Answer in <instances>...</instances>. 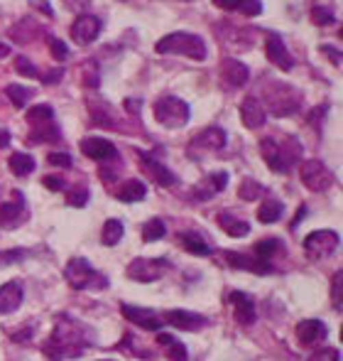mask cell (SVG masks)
<instances>
[{
	"instance_id": "3957f363",
	"label": "cell",
	"mask_w": 343,
	"mask_h": 361,
	"mask_svg": "<svg viewBox=\"0 0 343 361\" xmlns=\"http://www.w3.org/2000/svg\"><path fill=\"white\" fill-rule=\"evenodd\" d=\"M155 52L160 54H184L189 59H196V62H204L206 59V45L204 40L194 32H172V35L162 37V40L155 45Z\"/></svg>"
},
{
	"instance_id": "ac0fdd59",
	"label": "cell",
	"mask_w": 343,
	"mask_h": 361,
	"mask_svg": "<svg viewBox=\"0 0 343 361\" xmlns=\"http://www.w3.org/2000/svg\"><path fill=\"white\" fill-rule=\"evenodd\" d=\"M25 288L20 280H10L5 286H0V315H12L23 305Z\"/></svg>"
},
{
	"instance_id": "52a82bcc",
	"label": "cell",
	"mask_w": 343,
	"mask_h": 361,
	"mask_svg": "<svg viewBox=\"0 0 343 361\" xmlns=\"http://www.w3.org/2000/svg\"><path fill=\"white\" fill-rule=\"evenodd\" d=\"M167 258H135L128 266V278L138 280V283H155L167 273Z\"/></svg>"
},
{
	"instance_id": "cb8c5ba5",
	"label": "cell",
	"mask_w": 343,
	"mask_h": 361,
	"mask_svg": "<svg viewBox=\"0 0 343 361\" xmlns=\"http://www.w3.org/2000/svg\"><path fill=\"white\" fill-rule=\"evenodd\" d=\"M214 5L221 8V10H228V12H243L248 18L262 12L260 0H214Z\"/></svg>"
},
{
	"instance_id": "836d02e7",
	"label": "cell",
	"mask_w": 343,
	"mask_h": 361,
	"mask_svg": "<svg viewBox=\"0 0 343 361\" xmlns=\"http://www.w3.org/2000/svg\"><path fill=\"white\" fill-rule=\"evenodd\" d=\"M123 233H125L123 222H118V219H108V222L103 224V231H101V241H103V246H116L118 241L123 239Z\"/></svg>"
},
{
	"instance_id": "e575fe53",
	"label": "cell",
	"mask_w": 343,
	"mask_h": 361,
	"mask_svg": "<svg viewBox=\"0 0 343 361\" xmlns=\"http://www.w3.org/2000/svg\"><path fill=\"white\" fill-rule=\"evenodd\" d=\"M142 241L152 244V241H160L164 239V233H167V226H164L162 219H150L147 224H142Z\"/></svg>"
},
{
	"instance_id": "9c48e42d",
	"label": "cell",
	"mask_w": 343,
	"mask_h": 361,
	"mask_svg": "<svg viewBox=\"0 0 343 361\" xmlns=\"http://www.w3.org/2000/svg\"><path fill=\"white\" fill-rule=\"evenodd\" d=\"M162 320L181 332H199V329L209 327V317L189 312V310H169V312H164Z\"/></svg>"
},
{
	"instance_id": "8d00e7d4",
	"label": "cell",
	"mask_w": 343,
	"mask_h": 361,
	"mask_svg": "<svg viewBox=\"0 0 343 361\" xmlns=\"http://www.w3.org/2000/svg\"><path fill=\"white\" fill-rule=\"evenodd\" d=\"M265 192V187L260 185V182H255V180H245L243 185H240V189H238V194L243 199H248V202H253V199H257L260 194Z\"/></svg>"
},
{
	"instance_id": "4dcf8cb0",
	"label": "cell",
	"mask_w": 343,
	"mask_h": 361,
	"mask_svg": "<svg viewBox=\"0 0 343 361\" xmlns=\"http://www.w3.org/2000/svg\"><path fill=\"white\" fill-rule=\"evenodd\" d=\"M282 214H285V204L277 202V199H268V202L260 204V209H257V219H260L262 224H275L282 219Z\"/></svg>"
},
{
	"instance_id": "f5cc1de1",
	"label": "cell",
	"mask_w": 343,
	"mask_h": 361,
	"mask_svg": "<svg viewBox=\"0 0 343 361\" xmlns=\"http://www.w3.org/2000/svg\"><path fill=\"white\" fill-rule=\"evenodd\" d=\"M105 361H111V359H105Z\"/></svg>"
},
{
	"instance_id": "8fae6325",
	"label": "cell",
	"mask_w": 343,
	"mask_h": 361,
	"mask_svg": "<svg viewBox=\"0 0 343 361\" xmlns=\"http://www.w3.org/2000/svg\"><path fill=\"white\" fill-rule=\"evenodd\" d=\"M81 152L86 158L96 160V163H111V160L118 158V148L105 138H84Z\"/></svg>"
},
{
	"instance_id": "30bf717a",
	"label": "cell",
	"mask_w": 343,
	"mask_h": 361,
	"mask_svg": "<svg viewBox=\"0 0 343 361\" xmlns=\"http://www.w3.org/2000/svg\"><path fill=\"white\" fill-rule=\"evenodd\" d=\"M226 261L231 263V268L236 270H248V273H255V275H270L275 273V266L270 261H262V258H253V256H245V253H236V251H226L223 253Z\"/></svg>"
},
{
	"instance_id": "ffe728a7",
	"label": "cell",
	"mask_w": 343,
	"mask_h": 361,
	"mask_svg": "<svg viewBox=\"0 0 343 361\" xmlns=\"http://www.w3.org/2000/svg\"><path fill=\"white\" fill-rule=\"evenodd\" d=\"M329 337V329L321 320H304L297 325V339L304 347H316Z\"/></svg>"
},
{
	"instance_id": "f546056e",
	"label": "cell",
	"mask_w": 343,
	"mask_h": 361,
	"mask_svg": "<svg viewBox=\"0 0 343 361\" xmlns=\"http://www.w3.org/2000/svg\"><path fill=\"white\" fill-rule=\"evenodd\" d=\"M8 167L15 177H27L35 170V158L27 155V152H12L10 160H8Z\"/></svg>"
},
{
	"instance_id": "d6986e66",
	"label": "cell",
	"mask_w": 343,
	"mask_h": 361,
	"mask_svg": "<svg viewBox=\"0 0 343 361\" xmlns=\"http://www.w3.org/2000/svg\"><path fill=\"white\" fill-rule=\"evenodd\" d=\"M265 54H268V59L272 62L275 67H279L282 71H290L292 67H294V59H292L290 49H287L285 40L279 35H272L268 37V45H265Z\"/></svg>"
},
{
	"instance_id": "4fadbf2b",
	"label": "cell",
	"mask_w": 343,
	"mask_h": 361,
	"mask_svg": "<svg viewBox=\"0 0 343 361\" xmlns=\"http://www.w3.org/2000/svg\"><path fill=\"white\" fill-rule=\"evenodd\" d=\"M101 27H103L101 18H96V15H81V18H76L74 25H71V37H74V42H79V45H91V42L99 37Z\"/></svg>"
},
{
	"instance_id": "484cf974",
	"label": "cell",
	"mask_w": 343,
	"mask_h": 361,
	"mask_svg": "<svg viewBox=\"0 0 343 361\" xmlns=\"http://www.w3.org/2000/svg\"><path fill=\"white\" fill-rule=\"evenodd\" d=\"M157 344L162 347L164 356H167L169 361H186L189 359V354H186L184 344L179 342V339H175L172 334H157Z\"/></svg>"
},
{
	"instance_id": "681fc988",
	"label": "cell",
	"mask_w": 343,
	"mask_h": 361,
	"mask_svg": "<svg viewBox=\"0 0 343 361\" xmlns=\"http://www.w3.org/2000/svg\"><path fill=\"white\" fill-rule=\"evenodd\" d=\"M10 145V133L5 128H0V148H8Z\"/></svg>"
},
{
	"instance_id": "ee69618b",
	"label": "cell",
	"mask_w": 343,
	"mask_h": 361,
	"mask_svg": "<svg viewBox=\"0 0 343 361\" xmlns=\"http://www.w3.org/2000/svg\"><path fill=\"white\" fill-rule=\"evenodd\" d=\"M47 160H49V165H54V167H71L69 152H52Z\"/></svg>"
},
{
	"instance_id": "816d5d0a",
	"label": "cell",
	"mask_w": 343,
	"mask_h": 361,
	"mask_svg": "<svg viewBox=\"0 0 343 361\" xmlns=\"http://www.w3.org/2000/svg\"><path fill=\"white\" fill-rule=\"evenodd\" d=\"M8 54H10V47H8L5 42H0V59L8 57Z\"/></svg>"
},
{
	"instance_id": "f35d334b",
	"label": "cell",
	"mask_w": 343,
	"mask_h": 361,
	"mask_svg": "<svg viewBox=\"0 0 343 361\" xmlns=\"http://www.w3.org/2000/svg\"><path fill=\"white\" fill-rule=\"evenodd\" d=\"M312 18H314V23L316 25H321V27H324V25H333L336 23V15H333V10L331 8H314V10H312Z\"/></svg>"
},
{
	"instance_id": "bcb514c9",
	"label": "cell",
	"mask_w": 343,
	"mask_h": 361,
	"mask_svg": "<svg viewBox=\"0 0 343 361\" xmlns=\"http://www.w3.org/2000/svg\"><path fill=\"white\" fill-rule=\"evenodd\" d=\"M42 185H45L47 189H52V192H62V189H64V180H62V177H54V175L45 177Z\"/></svg>"
},
{
	"instance_id": "f6af8a7d",
	"label": "cell",
	"mask_w": 343,
	"mask_h": 361,
	"mask_svg": "<svg viewBox=\"0 0 343 361\" xmlns=\"http://www.w3.org/2000/svg\"><path fill=\"white\" fill-rule=\"evenodd\" d=\"M309 361H341V351L338 349H321V351H316Z\"/></svg>"
},
{
	"instance_id": "2e32d148",
	"label": "cell",
	"mask_w": 343,
	"mask_h": 361,
	"mask_svg": "<svg viewBox=\"0 0 343 361\" xmlns=\"http://www.w3.org/2000/svg\"><path fill=\"white\" fill-rule=\"evenodd\" d=\"M228 300H231V305H233V317H236L238 325H243V327L255 325L257 312H255V303H253L251 297L245 295V292L236 290V292H231Z\"/></svg>"
},
{
	"instance_id": "b9f144b4",
	"label": "cell",
	"mask_w": 343,
	"mask_h": 361,
	"mask_svg": "<svg viewBox=\"0 0 343 361\" xmlns=\"http://www.w3.org/2000/svg\"><path fill=\"white\" fill-rule=\"evenodd\" d=\"M15 69H18L20 74H25V76H35V79H40V69H37V67L32 65L27 57H18V59H15Z\"/></svg>"
},
{
	"instance_id": "7bdbcfd3",
	"label": "cell",
	"mask_w": 343,
	"mask_h": 361,
	"mask_svg": "<svg viewBox=\"0 0 343 361\" xmlns=\"http://www.w3.org/2000/svg\"><path fill=\"white\" fill-rule=\"evenodd\" d=\"M20 258H25V251H0V268L3 266H10V263H18Z\"/></svg>"
},
{
	"instance_id": "7a4b0ae2",
	"label": "cell",
	"mask_w": 343,
	"mask_h": 361,
	"mask_svg": "<svg viewBox=\"0 0 343 361\" xmlns=\"http://www.w3.org/2000/svg\"><path fill=\"white\" fill-rule=\"evenodd\" d=\"M260 152L272 172L287 175V172L299 163V158H302V143H299L294 135H285L282 140L265 138L260 143Z\"/></svg>"
},
{
	"instance_id": "60d3db41",
	"label": "cell",
	"mask_w": 343,
	"mask_h": 361,
	"mask_svg": "<svg viewBox=\"0 0 343 361\" xmlns=\"http://www.w3.org/2000/svg\"><path fill=\"white\" fill-rule=\"evenodd\" d=\"M66 202H69L71 207H84V204L88 202V189L79 185L76 189H71V192L66 194Z\"/></svg>"
},
{
	"instance_id": "7dc6e473",
	"label": "cell",
	"mask_w": 343,
	"mask_h": 361,
	"mask_svg": "<svg viewBox=\"0 0 343 361\" xmlns=\"http://www.w3.org/2000/svg\"><path fill=\"white\" fill-rule=\"evenodd\" d=\"M64 76V69H52V71H47V74H40V82L45 84H57L59 79Z\"/></svg>"
},
{
	"instance_id": "6da1fadb",
	"label": "cell",
	"mask_w": 343,
	"mask_h": 361,
	"mask_svg": "<svg viewBox=\"0 0 343 361\" xmlns=\"http://www.w3.org/2000/svg\"><path fill=\"white\" fill-rule=\"evenodd\" d=\"M93 347V329L81 325L79 320L69 315H59L54 320V329L45 344H42V354L49 361H64L81 356L86 349Z\"/></svg>"
},
{
	"instance_id": "9a60e30c",
	"label": "cell",
	"mask_w": 343,
	"mask_h": 361,
	"mask_svg": "<svg viewBox=\"0 0 343 361\" xmlns=\"http://www.w3.org/2000/svg\"><path fill=\"white\" fill-rule=\"evenodd\" d=\"M140 165H142V170H145L147 175L157 182L160 187H172L177 182L175 172H172L169 167H164L152 152H140Z\"/></svg>"
},
{
	"instance_id": "1f68e13d",
	"label": "cell",
	"mask_w": 343,
	"mask_h": 361,
	"mask_svg": "<svg viewBox=\"0 0 343 361\" xmlns=\"http://www.w3.org/2000/svg\"><path fill=\"white\" fill-rule=\"evenodd\" d=\"M277 253H285V244L279 239H262L255 244V256L262 261H272V256Z\"/></svg>"
},
{
	"instance_id": "5b68a950",
	"label": "cell",
	"mask_w": 343,
	"mask_h": 361,
	"mask_svg": "<svg viewBox=\"0 0 343 361\" xmlns=\"http://www.w3.org/2000/svg\"><path fill=\"white\" fill-rule=\"evenodd\" d=\"M189 116H192L189 104L177 99V96H162V99L155 101V118H157V123H162L164 128H184L189 123Z\"/></svg>"
},
{
	"instance_id": "8992f818",
	"label": "cell",
	"mask_w": 343,
	"mask_h": 361,
	"mask_svg": "<svg viewBox=\"0 0 343 361\" xmlns=\"http://www.w3.org/2000/svg\"><path fill=\"white\" fill-rule=\"evenodd\" d=\"M341 246V236L331 229H321V231H312L304 239V251H307L309 258H326L336 253V248Z\"/></svg>"
},
{
	"instance_id": "83f0119b",
	"label": "cell",
	"mask_w": 343,
	"mask_h": 361,
	"mask_svg": "<svg viewBox=\"0 0 343 361\" xmlns=\"http://www.w3.org/2000/svg\"><path fill=\"white\" fill-rule=\"evenodd\" d=\"M179 244L184 246L189 253H194V256H211V246L201 239V233H194V231L179 233Z\"/></svg>"
},
{
	"instance_id": "ab89813d",
	"label": "cell",
	"mask_w": 343,
	"mask_h": 361,
	"mask_svg": "<svg viewBox=\"0 0 343 361\" xmlns=\"http://www.w3.org/2000/svg\"><path fill=\"white\" fill-rule=\"evenodd\" d=\"M49 52H52V57L57 59V62H64V59L69 57V47L62 40H57V37H49Z\"/></svg>"
},
{
	"instance_id": "c3c4849f",
	"label": "cell",
	"mask_w": 343,
	"mask_h": 361,
	"mask_svg": "<svg viewBox=\"0 0 343 361\" xmlns=\"http://www.w3.org/2000/svg\"><path fill=\"white\" fill-rule=\"evenodd\" d=\"M321 52H326V54H331V65L341 67V49H333V47L324 45V47H321Z\"/></svg>"
},
{
	"instance_id": "d590c367",
	"label": "cell",
	"mask_w": 343,
	"mask_h": 361,
	"mask_svg": "<svg viewBox=\"0 0 343 361\" xmlns=\"http://www.w3.org/2000/svg\"><path fill=\"white\" fill-rule=\"evenodd\" d=\"M27 121L29 126L32 123H45V121H54V108L47 104H40V106H32L27 111Z\"/></svg>"
},
{
	"instance_id": "ba28073f",
	"label": "cell",
	"mask_w": 343,
	"mask_h": 361,
	"mask_svg": "<svg viewBox=\"0 0 343 361\" xmlns=\"http://www.w3.org/2000/svg\"><path fill=\"white\" fill-rule=\"evenodd\" d=\"M299 175H302V182L312 192H326L333 185L331 170L326 167L321 160H307L302 165V170H299Z\"/></svg>"
},
{
	"instance_id": "f1b7e54d",
	"label": "cell",
	"mask_w": 343,
	"mask_h": 361,
	"mask_svg": "<svg viewBox=\"0 0 343 361\" xmlns=\"http://www.w3.org/2000/svg\"><path fill=\"white\" fill-rule=\"evenodd\" d=\"M59 138H62V133H59L54 121L32 123V140L35 143H59Z\"/></svg>"
},
{
	"instance_id": "277c9868",
	"label": "cell",
	"mask_w": 343,
	"mask_h": 361,
	"mask_svg": "<svg viewBox=\"0 0 343 361\" xmlns=\"http://www.w3.org/2000/svg\"><path fill=\"white\" fill-rule=\"evenodd\" d=\"M64 278L74 290H105L108 288V278L93 270L86 258H71L64 266Z\"/></svg>"
},
{
	"instance_id": "44dd1931",
	"label": "cell",
	"mask_w": 343,
	"mask_h": 361,
	"mask_svg": "<svg viewBox=\"0 0 343 361\" xmlns=\"http://www.w3.org/2000/svg\"><path fill=\"white\" fill-rule=\"evenodd\" d=\"M240 121H243L245 128L257 130L265 126V108L255 96H245L243 104H240Z\"/></svg>"
},
{
	"instance_id": "74e56055",
	"label": "cell",
	"mask_w": 343,
	"mask_h": 361,
	"mask_svg": "<svg viewBox=\"0 0 343 361\" xmlns=\"http://www.w3.org/2000/svg\"><path fill=\"white\" fill-rule=\"evenodd\" d=\"M343 270L338 268V273L333 275V283H331V300H333V307L341 312V307H343Z\"/></svg>"
},
{
	"instance_id": "4316f807",
	"label": "cell",
	"mask_w": 343,
	"mask_h": 361,
	"mask_svg": "<svg viewBox=\"0 0 343 361\" xmlns=\"http://www.w3.org/2000/svg\"><path fill=\"white\" fill-rule=\"evenodd\" d=\"M116 197L120 199V202H142V199L147 197V187L145 182H140V180H128V182H123L120 189L116 192Z\"/></svg>"
},
{
	"instance_id": "f907efd6",
	"label": "cell",
	"mask_w": 343,
	"mask_h": 361,
	"mask_svg": "<svg viewBox=\"0 0 343 361\" xmlns=\"http://www.w3.org/2000/svg\"><path fill=\"white\" fill-rule=\"evenodd\" d=\"M304 211H307V209H304V207L297 211V216H294V222H292V229H297V226H299V222H302V219H304Z\"/></svg>"
},
{
	"instance_id": "d6a6232c",
	"label": "cell",
	"mask_w": 343,
	"mask_h": 361,
	"mask_svg": "<svg viewBox=\"0 0 343 361\" xmlns=\"http://www.w3.org/2000/svg\"><path fill=\"white\" fill-rule=\"evenodd\" d=\"M5 93H8V99L12 101V106H15V108H25V106L29 104V99L35 96V91H32V89L20 86V84H8Z\"/></svg>"
},
{
	"instance_id": "5bb4252c",
	"label": "cell",
	"mask_w": 343,
	"mask_h": 361,
	"mask_svg": "<svg viewBox=\"0 0 343 361\" xmlns=\"http://www.w3.org/2000/svg\"><path fill=\"white\" fill-rule=\"evenodd\" d=\"M120 312L130 325H138V327H142V329H152V332H155V329L162 327V320L147 307H135V305L120 303Z\"/></svg>"
},
{
	"instance_id": "7c38bea8",
	"label": "cell",
	"mask_w": 343,
	"mask_h": 361,
	"mask_svg": "<svg viewBox=\"0 0 343 361\" xmlns=\"http://www.w3.org/2000/svg\"><path fill=\"white\" fill-rule=\"evenodd\" d=\"M23 222H27V207L23 194L15 192V202L0 204V229H18Z\"/></svg>"
},
{
	"instance_id": "7402d4cb",
	"label": "cell",
	"mask_w": 343,
	"mask_h": 361,
	"mask_svg": "<svg viewBox=\"0 0 343 361\" xmlns=\"http://www.w3.org/2000/svg\"><path fill=\"white\" fill-rule=\"evenodd\" d=\"M226 185H228V172H211L204 182H199V185L194 187V197L196 199H211L214 194L223 192Z\"/></svg>"
},
{
	"instance_id": "e0dca14e",
	"label": "cell",
	"mask_w": 343,
	"mask_h": 361,
	"mask_svg": "<svg viewBox=\"0 0 343 361\" xmlns=\"http://www.w3.org/2000/svg\"><path fill=\"white\" fill-rule=\"evenodd\" d=\"M248 79H251V69L243 65V62H238V59H226L221 65V82L226 84L228 89H240L248 84Z\"/></svg>"
},
{
	"instance_id": "603a6c76",
	"label": "cell",
	"mask_w": 343,
	"mask_h": 361,
	"mask_svg": "<svg viewBox=\"0 0 343 361\" xmlns=\"http://www.w3.org/2000/svg\"><path fill=\"white\" fill-rule=\"evenodd\" d=\"M226 145V130L218 128V126H211V128L201 130L196 138L192 140V148H201V150H221Z\"/></svg>"
},
{
	"instance_id": "d4e9b609",
	"label": "cell",
	"mask_w": 343,
	"mask_h": 361,
	"mask_svg": "<svg viewBox=\"0 0 343 361\" xmlns=\"http://www.w3.org/2000/svg\"><path fill=\"white\" fill-rule=\"evenodd\" d=\"M218 226H221L228 236H233V239H243V236L251 233V224L238 219V216H233L231 211H221V214H218Z\"/></svg>"
}]
</instances>
